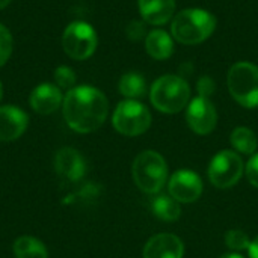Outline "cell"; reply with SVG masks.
Wrapping results in <instances>:
<instances>
[{
    "instance_id": "obj_1",
    "label": "cell",
    "mask_w": 258,
    "mask_h": 258,
    "mask_svg": "<svg viewBox=\"0 0 258 258\" xmlns=\"http://www.w3.org/2000/svg\"><path fill=\"white\" fill-rule=\"evenodd\" d=\"M62 110L70 128L77 133H91L104 124L109 113V101L94 86H74L63 97Z\"/></svg>"
},
{
    "instance_id": "obj_2",
    "label": "cell",
    "mask_w": 258,
    "mask_h": 258,
    "mask_svg": "<svg viewBox=\"0 0 258 258\" xmlns=\"http://www.w3.org/2000/svg\"><path fill=\"white\" fill-rule=\"evenodd\" d=\"M216 29V18L206 9L190 8L178 12L171 23L172 38L186 45L206 41Z\"/></svg>"
},
{
    "instance_id": "obj_3",
    "label": "cell",
    "mask_w": 258,
    "mask_h": 258,
    "mask_svg": "<svg viewBox=\"0 0 258 258\" xmlns=\"http://www.w3.org/2000/svg\"><path fill=\"white\" fill-rule=\"evenodd\" d=\"M150 98L157 110L163 113H178L189 103L190 88L183 77L166 74L153 83Z\"/></svg>"
},
{
    "instance_id": "obj_4",
    "label": "cell",
    "mask_w": 258,
    "mask_h": 258,
    "mask_svg": "<svg viewBox=\"0 0 258 258\" xmlns=\"http://www.w3.org/2000/svg\"><path fill=\"white\" fill-rule=\"evenodd\" d=\"M133 180L136 186L148 194L154 195L162 190L168 178V166L162 154L156 151H144L133 162Z\"/></svg>"
},
{
    "instance_id": "obj_5",
    "label": "cell",
    "mask_w": 258,
    "mask_h": 258,
    "mask_svg": "<svg viewBox=\"0 0 258 258\" xmlns=\"http://www.w3.org/2000/svg\"><path fill=\"white\" fill-rule=\"evenodd\" d=\"M231 97L243 107L258 106V67L251 62L234 63L227 77Z\"/></svg>"
},
{
    "instance_id": "obj_6",
    "label": "cell",
    "mask_w": 258,
    "mask_h": 258,
    "mask_svg": "<svg viewBox=\"0 0 258 258\" xmlns=\"http://www.w3.org/2000/svg\"><path fill=\"white\" fill-rule=\"evenodd\" d=\"M115 130L124 136H139L145 133L151 125V113L138 100L121 101L112 116Z\"/></svg>"
},
{
    "instance_id": "obj_7",
    "label": "cell",
    "mask_w": 258,
    "mask_h": 258,
    "mask_svg": "<svg viewBox=\"0 0 258 258\" xmlns=\"http://www.w3.org/2000/svg\"><path fill=\"white\" fill-rule=\"evenodd\" d=\"M97 32L85 21H73L63 30L62 47L71 59L85 60L91 57L97 48Z\"/></svg>"
},
{
    "instance_id": "obj_8",
    "label": "cell",
    "mask_w": 258,
    "mask_h": 258,
    "mask_svg": "<svg viewBox=\"0 0 258 258\" xmlns=\"http://www.w3.org/2000/svg\"><path fill=\"white\" fill-rule=\"evenodd\" d=\"M245 165L239 154L234 151H221L218 153L209 166V180L218 189L233 187L243 175Z\"/></svg>"
},
{
    "instance_id": "obj_9",
    "label": "cell",
    "mask_w": 258,
    "mask_h": 258,
    "mask_svg": "<svg viewBox=\"0 0 258 258\" xmlns=\"http://www.w3.org/2000/svg\"><path fill=\"white\" fill-rule=\"evenodd\" d=\"M186 121L197 135H209L215 130L218 122V113L215 104L204 97L194 98L186 110Z\"/></svg>"
},
{
    "instance_id": "obj_10",
    "label": "cell",
    "mask_w": 258,
    "mask_h": 258,
    "mask_svg": "<svg viewBox=\"0 0 258 258\" xmlns=\"http://www.w3.org/2000/svg\"><path fill=\"white\" fill-rule=\"evenodd\" d=\"M168 189L169 195L178 203H195L203 194V181L194 171L180 169L169 178Z\"/></svg>"
},
{
    "instance_id": "obj_11",
    "label": "cell",
    "mask_w": 258,
    "mask_h": 258,
    "mask_svg": "<svg viewBox=\"0 0 258 258\" xmlns=\"http://www.w3.org/2000/svg\"><path fill=\"white\" fill-rule=\"evenodd\" d=\"M54 169L62 178L68 181H79L86 174V162L77 150L63 147L56 153Z\"/></svg>"
},
{
    "instance_id": "obj_12",
    "label": "cell",
    "mask_w": 258,
    "mask_h": 258,
    "mask_svg": "<svg viewBox=\"0 0 258 258\" xmlns=\"http://www.w3.org/2000/svg\"><path fill=\"white\" fill-rule=\"evenodd\" d=\"M29 125V116L17 106L0 107V141L11 142L18 139Z\"/></svg>"
},
{
    "instance_id": "obj_13",
    "label": "cell",
    "mask_w": 258,
    "mask_h": 258,
    "mask_svg": "<svg viewBox=\"0 0 258 258\" xmlns=\"http://www.w3.org/2000/svg\"><path fill=\"white\" fill-rule=\"evenodd\" d=\"M184 245L175 234L163 233L151 237L145 248L144 258H183Z\"/></svg>"
},
{
    "instance_id": "obj_14",
    "label": "cell",
    "mask_w": 258,
    "mask_h": 258,
    "mask_svg": "<svg viewBox=\"0 0 258 258\" xmlns=\"http://www.w3.org/2000/svg\"><path fill=\"white\" fill-rule=\"evenodd\" d=\"M30 107L39 115H50L56 112L63 103V97L60 88L53 83H41L38 85L29 98Z\"/></svg>"
},
{
    "instance_id": "obj_15",
    "label": "cell",
    "mask_w": 258,
    "mask_h": 258,
    "mask_svg": "<svg viewBox=\"0 0 258 258\" xmlns=\"http://www.w3.org/2000/svg\"><path fill=\"white\" fill-rule=\"evenodd\" d=\"M138 3L144 21L153 26L168 23L175 11V0H138Z\"/></svg>"
},
{
    "instance_id": "obj_16",
    "label": "cell",
    "mask_w": 258,
    "mask_h": 258,
    "mask_svg": "<svg viewBox=\"0 0 258 258\" xmlns=\"http://www.w3.org/2000/svg\"><path fill=\"white\" fill-rule=\"evenodd\" d=\"M145 50L156 60H165L174 53L172 36L162 29L151 30L145 38Z\"/></svg>"
},
{
    "instance_id": "obj_17",
    "label": "cell",
    "mask_w": 258,
    "mask_h": 258,
    "mask_svg": "<svg viewBox=\"0 0 258 258\" xmlns=\"http://www.w3.org/2000/svg\"><path fill=\"white\" fill-rule=\"evenodd\" d=\"M151 210L156 215V218H159L165 222H175L181 215L180 203L177 200H174L171 195H165V194L153 198Z\"/></svg>"
},
{
    "instance_id": "obj_18",
    "label": "cell",
    "mask_w": 258,
    "mask_h": 258,
    "mask_svg": "<svg viewBox=\"0 0 258 258\" xmlns=\"http://www.w3.org/2000/svg\"><path fill=\"white\" fill-rule=\"evenodd\" d=\"M118 89L127 100H138L147 94V82L139 73H125L119 79Z\"/></svg>"
},
{
    "instance_id": "obj_19",
    "label": "cell",
    "mask_w": 258,
    "mask_h": 258,
    "mask_svg": "<svg viewBox=\"0 0 258 258\" xmlns=\"http://www.w3.org/2000/svg\"><path fill=\"white\" fill-rule=\"evenodd\" d=\"M14 254L17 258H47L48 252L44 243L30 236H21L14 243Z\"/></svg>"
},
{
    "instance_id": "obj_20",
    "label": "cell",
    "mask_w": 258,
    "mask_h": 258,
    "mask_svg": "<svg viewBox=\"0 0 258 258\" xmlns=\"http://www.w3.org/2000/svg\"><path fill=\"white\" fill-rule=\"evenodd\" d=\"M230 142L242 154H254L258 147L255 133L248 127H237L233 130L230 136Z\"/></svg>"
},
{
    "instance_id": "obj_21",
    "label": "cell",
    "mask_w": 258,
    "mask_h": 258,
    "mask_svg": "<svg viewBox=\"0 0 258 258\" xmlns=\"http://www.w3.org/2000/svg\"><path fill=\"white\" fill-rule=\"evenodd\" d=\"M76 73L73 71V68L67 67V65H60L54 70V83L57 88L60 89H73L76 85Z\"/></svg>"
},
{
    "instance_id": "obj_22",
    "label": "cell",
    "mask_w": 258,
    "mask_h": 258,
    "mask_svg": "<svg viewBox=\"0 0 258 258\" xmlns=\"http://www.w3.org/2000/svg\"><path fill=\"white\" fill-rule=\"evenodd\" d=\"M225 243L233 251H243V249H248L249 245H251L249 237L242 230H230V231H227Z\"/></svg>"
},
{
    "instance_id": "obj_23",
    "label": "cell",
    "mask_w": 258,
    "mask_h": 258,
    "mask_svg": "<svg viewBox=\"0 0 258 258\" xmlns=\"http://www.w3.org/2000/svg\"><path fill=\"white\" fill-rule=\"evenodd\" d=\"M12 35L9 29L3 24H0V68L8 62V59L12 54Z\"/></svg>"
},
{
    "instance_id": "obj_24",
    "label": "cell",
    "mask_w": 258,
    "mask_h": 258,
    "mask_svg": "<svg viewBox=\"0 0 258 258\" xmlns=\"http://www.w3.org/2000/svg\"><path fill=\"white\" fill-rule=\"evenodd\" d=\"M125 33H127V38L132 39V41H141L144 36L147 38V27H145V23L144 21H139V20H133L127 24L125 27Z\"/></svg>"
},
{
    "instance_id": "obj_25",
    "label": "cell",
    "mask_w": 258,
    "mask_h": 258,
    "mask_svg": "<svg viewBox=\"0 0 258 258\" xmlns=\"http://www.w3.org/2000/svg\"><path fill=\"white\" fill-rule=\"evenodd\" d=\"M197 89H198V94L200 97H204V98H209L210 95H213L215 89H216V85H215V80L209 76H203L198 83H197Z\"/></svg>"
},
{
    "instance_id": "obj_26",
    "label": "cell",
    "mask_w": 258,
    "mask_h": 258,
    "mask_svg": "<svg viewBox=\"0 0 258 258\" xmlns=\"http://www.w3.org/2000/svg\"><path fill=\"white\" fill-rule=\"evenodd\" d=\"M246 178L254 187L258 189V154H255L246 165Z\"/></svg>"
},
{
    "instance_id": "obj_27",
    "label": "cell",
    "mask_w": 258,
    "mask_h": 258,
    "mask_svg": "<svg viewBox=\"0 0 258 258\" xmlns=\"http://www.w3.org/2000/svg\"><path fill=\"white\" fill-rule=\"evenodd\" d=\"M248 252H249V258H258V237H255L249 248H248Z\"/></svg>"
},
{
    "instance_id": "obj_28",
    "label": "cell",
    "mask_w": 258,
    "mask_h": 258,
    "mask_svg": "<svg viewBox=\"0 0 258 258\" xmlns=\"http://www.w3.org/2000/svg\"><path fill=\"white\" fill-rule=\"evenodd\" d=\"M219 258H243L240 254H236V252H231V254H224Z\"/></svg>"
},
{
    "instance_id": "obj_29",
    "label": "cell",
    "mask_w": 258,
    "mask_h": 258,
    "mask_svg": "<svg viewBox=\"0 0 258 258\" xmlns=\"http://www.w3.org/2000/svg\"><path fill=\"white\" fill-rule=\"evenodd\" d=\"M11 2H12V0H0V11L5 9V8H8Z\"/></svg>"
},
{
    "instance_id": "obj_30",
    "label": "cell",
    "mask_w": 258,
    "mask_h": 258,
    "mask_svg": "<svg viewBox=\"0 0 258 258\" xmlns=\"http://www.w3.org/2000/svg\"><path fill=\"white\" fill-rule=\"evenodd\" d=\"M2 95H3V86H2V82H0V100H2Z\"/></svg>"
}]
</instances>
